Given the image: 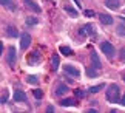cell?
Wrapping results in <instances>:
<instances>
[{
	"label": "cell",
	"mask_w": 125,
	"mask_h": 113,
	"mask_svg": "<svg viewBox=\"0 0 125 113\" xmlns=\"http://www.w3.org/2000/svg\"><path fill=\"white\" fill-rule=\"evenodd\" d=\"M105 96H107V99L110 102H113V104H117L119 101H121V91H119V87L116 84H110L107 91H105Z\"/></svg>",
	"instance_id": "cell-1"
},
{
	"label": "cell",
	"mask_w": 125,
	"mask_h": 113,
	"mask_svg": "<svg viewBox=\"0 0 125 113\" xmlns=\"http://www.w3.org/2000/svg\"><path fill=\"white\" fill-rule=\"evenodd\" d=\"M100 50H102L104 54L107 56V57H110V59L114 56V51H116V50H114V47L110 42H107V40H104L102 43H100Z\"/></svg>",
	"instance_id": "cell-2"
},
{
	"label": "cell",
	"mask_w": 125,
	"mask_h": 113,
	"mask_svg": "<svg viewBox=\"0 0 125 113\" xmlns=\"http://www.w3.org/2000/svg\"><path fill=\"white\" fill-rule=\"evenodd\" d=\"M91 67H94L96 70H100L102 68V63H100V59H99V56H97V53L96 51H91Z\"/></svg>",
	"instance_id": "cell-3"
},
{
	"label": "cell",
	"mask_w": 125,
	"mask_h": 113,
	"mask_svg": "<svg viewBox=\"0 0 125 113\" xmlns=\"http://www.w3.org/2000/svg\"><path fill=\"white\" fill-rule=\"evenodd\" d=\"M30 43H31L30 34H28V33H23L22 36H20V48H22V50H26V48L30 47Z\"/></svg>",
	"instance_id": "cell-4"
},
{
	"label": "cell",
	"mask_w": 125,
	"mask_h": 113,
	"mask_svg": "<svg viewBox=\"0 0 125 113\" xmlns=\"http://www.w3.org/2000/svg\"><path fill=\"white\" fill-rule=\"evenodd\" d=\"M16 48L14 47H9L8 48V63H9V67H14L16 65Z\"/></svg>",
	"instance_id": "cell-5"
},
{
	"label": "cell",
	"mask_w": 125,
	"mask_h": 113,
	"mask_svg": "<svg viewBox=\"0 0 125 113\" xmlns=\"http://www.w3.org/2000/svg\"><path fill=\"white\" fill-rule=\"evenodd\" d=\"M63 70H65L66 75H71L73 77H79V75H80L79 68H76L74 65H65V67H63Z\"/></svg>",
	"instance_id": "cell-6"
},
{
	"label": "cell",
	"mask_w": 125,
	"mask_h": 113,
	"mask_svg": "<svg viewBox=\"0 0 125 113\" xmlns=\"http://www.w3.org/2000/svg\"><path fill=\"white\" fill-rule=\"evenodd\" d=\"M23 3H25L26 6L31 9V11H34V13H40V11H42V8H40L36 2H32V0H23Z\"/></svg>",
	"instance_id": "cell-7"
},
{
	"label": "cell",
	"mask_w": 125,
	"mask_h": 113,
	"mask_svg": "<svg viewBox=\"0 0 125 113\" xmlns=\"http://www.w3.org/2000/svg\"><path fill=\"white\" fill-rule=\"evenodd\" d=\"M14 99H16V102H25L28 98H26V93L25 91L16 90V93H14Z\"/></svg>",
	"instance_id": "cell-8"
},
{
	"label": "cell",
	"mask_w": 125,
	"mask_h": 113,
	"mask_svg": "<svg viewBox=\"0 0 125 113\" xmlns=\"http://www.w3.org/2000/svg\"><path fill=\"white\" fill-rule=\"evenodd\" d=\"M99 19H100V23H102V25H113V22H114L110 14H100Z\"/></svg>",
	"instance_id": "cell-9"
},
{
	"label": "cell",
	"mask_w": 125,
	"mask_h": 113,
	"mask_svg": "<svg viewBox=\"0 0 125 113\" xmlns=\"http://www.w3.org/2000/svg\"><path fill=\"white\" fill-rule=\"evenodd\" d=\"M121 5V0H105V6L110 9H117Z\"/></svg>",
	"instance_id": "cell-10"
},
{
	"label": "cell",
	"mask_w": 125,
	"mask_h": 113,
	"mask_svg": "<svg viewBox=\"0 0 125 113\" xmlns=\"http://www.w3.org/2000/svg\"><path fill=\"white\" fill-rule=\"evenodd\" d=\"M66 91H68V85H65V84H60V85H57V88H56V95H57V96H62V95H65Z\"/></svg>",
	"instance_id": "cell-11"
},
{
	"label": "cell",
	"mask_w": 125,
	"mask_h": 113,
	"mask_svg": "<svg viewBox=\"0 0 125 113\" xmlns=\"http://www.w3.org/2000/svg\"><path fill=\"white\" fill-rule=\"evenodd\" d=\"M60 105L62 107H73V105H76V101L73 99V98H66V99L60 101Z\"/></svg>",
	"instance_id": "cell-12"
},
{
	"label": "cell",
	"mask_w": 125,
	"mask_h": 113,
	"mask_svg": "<svg viewBox=\"0 0 125 113\" xmlns=\"http://www.w3.org/2000/svg\"><path fill=\"white\" fill-rule=\"evenodd\" d=\"M63 9H65V13H68L71 17H77V16H79V13L76 11V9H73V8L70 6V5H65V6H63Z\"/></svg>",
	"instance_id": "cell-13"
},
{
	"label": "cell",
	"mask_w": 125,
	"mask_h": 113,
	"mask_svg": "<svg viewBox=\"0 0 125 113\" xmlns=\"http://www.w3.org/2000/svg\"><path fill=\"white\" fill-rule=\"evenodd\" d=\"M59 50H60V53H62V54H65V56H73V54H74V53H73V50H71L70 47H65V45H62V47L59 48Z\"/></svg>",
	"instance_id": "cell-14"
},
{
	"label": "cell",
	"mask_w": 125,
	"mask_h": 113,
	"mask_svg": "<svg viewBox=\"0 0 125 113\" xmlns=\"http://www.w3.org/2000/svg\"><path fill=\"white\" fill-rule=\"evenodd\" d=\"M51 63H52V71H57V68H59V56L57 54H54L52 56V59H51Z\"/></svg>",
	"instance_id": "cell-15"
},
{
	"label": "cell",
	"mask_w": 125,
	"mask_h": 113,
	"mask_svg": "<svg viewBox=\"0 0 125 113\" xmlns=\"http://www.w3.org/2000/svg\"><path fill=\"white\" fill-rule=\"evenodd\" d=\"M83 28H85V31H86V34H88V36H94V34H96L94 26L91 25V23H86V25H85Z\"/></svg>",
	"instance_id": "cell-16"
},
{
	"label": "cell",
	"mask_w": 125,
	"mask_h": 113,
	"mask_svg": "<svg viewBox=\"0 0 125 113\" xmlns=\"http://www.w3.org/2000/svg\"><path fill=\"white\" fill-rule=\"evenodd\" d=\"M116 33L119 34V36L125 37V25H124V23H119V25L116 26Z\"/></svg>",
	"instance_id": "cell-17"
},
{
	"label": "cell",
	"mask_w": 125,
	"mask_h": 113,
	"mask_svg": "<svg viewBox=\"0 0 125 113\" xmlns=\"http://www.w3.org/2000/svg\"><path fill=\"white\" fill-rule=\"evenodd\" d=\"M6 34H8L9 37H16L19 33H17V29L14 28V26H8V28H6Z\"/></svg>",
	"instance_id": "cell-18"
},
{
	"label": "cell",
	"mask_w": 125,
	"mask_h": 113,
	"mask_svg": "<svg viewBox=\"0 0 125 113\" xmlns=\"http://www.w3.org/2000/svg\"><path fill=\"white\" fill-rule=\"evenodd\" d=\"M26 82H28V84H32V85H36V84H39V79H37V76L31 75V76H28V77H26Z\"/></svg>",
	"instance_id": "cell-19"
},
{
	"label": "cell",
	"mask_w": 125,
	"mask_h": 113,
	"mask_svg": "<svg viewBox=\"0 0 125 113\" xmlns=\"http://www.w3.org/2000/svg\"><path fill=\"white\" fill-rule=\"evenodd\" d=\"M97 71L99 70H96V68L93 67V68H88V70H86V75H88L90 77H96L97 76Z\"/></svg>",
	"instance_id": "cell-20"
},
{
	"label": "cell",
	"mask_w": 125,
	"mask_h": 113,
	"mask_svg": "<svg viewBox=\"0 0 125 113\" xmlns=\"http://www.w3.org/2000/svg\"><path fill=\"white\" fill-rule=\"evenodd\" d=\"M32 95H34L36 99H42V98H43V91L39 90V88H36V90H32Z\"/></svg>",
	"instance_id": "cell-21"
},
{
	"label": "cell",
	"mask_w": 125,
	"mask_h": 113,
	"mask_svg": "<svg viewBox=\"0 0 125 113\" xmlns=\"http://www.w3.org/2000/svg\"><path fill=\"white\" fill-rule=\"evenodd\" d=\"M104 88V84H99V85H94V87H90V91L91 93H99L100 90Z\"/></svg>",
	"instance_id": "cell-22"
},
{
	"label": "cell",
	"mask_w": 125,
	"mask_h": 113,
	"mask_svg": "<svg viewBox=\"0 0 125 113\" xmlns=\"http://www.w3.org/2000/svg\"><path fill=\"white\" fill-rule=\"evenodd\" d=\"M8 98H9L8 90H5V91H3V95H2V98H0V102H2V104H6V102H8Z\"/></svg>",
	"instance_id": "cell-23"
},
{
	"label": "cell",
	"mask_w": 125,
	"mask_h": 113,
	"mask_svg": "<svg viewBox=\"0 0 125 113\" xmlns=\"http://www.w3.org/2000/svg\"><path fill=\"white\" fill-rule=\"evenodd\" d=\"M36 23H37V19H36V17H28V19H26V25H28V26L36 25Z\"/></svg>",
	"instance_id": "cell-24"
},
{
	"label": "cell",
	"mask_w": 125,
	"mask_h": 113,
	"mask_svg": "<svg viewBox=\"0 0 125 113\" xmlns=\"http://www.w3.org/2000/svg\"><path fill=\"white\" fill-rule=\"evenodd\" d=\"M11 5H12V0H2V6H5V8H11Z\"/></svg>",
	"instance_id": "cell-25"
},
{
	"label": "cell",
	"mask_w": 125,
	"mask_h": 113,
	"mask_svg": "<svg viewBox=\"0 0 125 113\" xmlns=\"http://www.w3.org/2000/svg\"><path fill=\"white\" fill-rule=\"evenodd\" d=\"M83 14H85L86 17H93V16H94V11H93V9H85Z\"/></svg>",
	"instance_id": "cell-26"
},
{
	"label": "cell",
	"mask_w": 125,
	"mask_h": 113,
	"mask_svg": "<svg viewBox=\"0 0 125 113\" xmlns=\"http://www.w3.org/2000/svg\"><path fill=\"white\" fill-rule=\"evenodd\" d=\"M74 95L77 96V98H83V96H85V93H83L82 90H79V88H77V90H74Z\"/></svg>",
	"instance_id": "cell-27"
},
{
	"label": "cell",
	"mask_w": 125,
	"mask_h": 113,
	"mask_svg": "<svg viewBox=\"0 0 125 113\" xmlns=\"http://www.w3.org/2000/svg\"><path fill=\"white\" fill-rule=\"evenodd\" d=\"M119 104H121V105H124V107H125V95H124V96L121 98V101H119Z\"/></svg>",
	"instance_id": "cell-28"
},
{
	"label": "cell",
	"mask_w": 125,
	"mask_h": 113,
	"mask_svg": "<svg viewBox=\"0 0 125 113\" xmlns=\"http://www.w3.org/2000/svg\"><path fill=\"white\" fill-rule=\"evenodd\" d=\"M121 57H122V61H125V48L121 50Z\"/></svg>",
	"instance_id": "cell-29"
},
{
	"label": "cell",
	"mask_w": 125,
	"mask_h": 113,
	"mask_svg": "<svg viewBox=\"0 0 125 113\" xmlns=\"http://www.w3.org/2000/svg\"><path fill=\"white\" fill-rule=\"evenodd\" d=\"M74 2H76V5H77V6L80 8V3H79V0H74Z\"/></svg>",
	"instance_id": "cell-30"
},
{
	"label": "cell",
	"mask_w": 125,
	"mask_h": 113,
	"mask_svg": "<svg viewBox=\"0 0 125 113\" xmlns=\"http://www.w3.org/2000/svg\"><path fill=\"white\" fill-rule=\"evenodd\" d=\"M122 79H124V82H125V73H124V76H122Z\"/></svg>",
	"instance_id": "cell-31"
},
{
	"label": "cell",
	"mask_w": 125,
	"mask_h": 113,
	"mask_svg": "<svg viewBox=\"0 0 125 113\" xmlns=\"http://www.w3.org/2000/svg\"><path fill=\"white\" fill-rule=\"evenodd\" d=\"M121 19H122V20H125V17H121Z\"/></svg>",
	"instance_id": "cell-32"
}]
</instances>
